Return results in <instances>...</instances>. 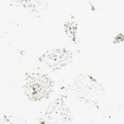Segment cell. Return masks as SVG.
Wrapping results in <instances>:
<instances>
[{"label":"cell","mask_w":124,"mask_h":124,"mask_svg":"<svg viewBox=\"0 0 124 124\" xmlns=\"http://www.w3.org/2000/svg\"><path fill=\"white\" fill-rule=\"evenodd\" d=\"M54 83L46 74L27 73L23 87L27 97L33 101H41L49 97L53 90Z\"/></svg>","instance_id":"obj_1"},{"label":"cell","mask_w":124,"mask_h":124,"mask_svg":"<svg viewBox=\"0 0 124 124\" xmlns=\"http://www.w3.org/2000/svg\"><path fill=\"white\" fill-rule=\"evenodd\" d=\"M74 87L78 98L87 103L93 104L99 101L104 92L102 85L87 74L78 76L74 82Z\"/></svg>","instance_id":"obj_2"},{"label":"cell","mask_w":124,"mask_h":124,"mask_svg":"<svg viewBox=\"0 0 124 124\" xmlns=\"http://www.w3.org/2000/svg\"><path fill=\"white\" fill-rule=\"evenodd\" d=\"M72 58L73 53L70 50L66 48H55L46 51L40 56L39 60L55 71L70 63Z\"/></svg>","instance_id":"obj_3"},{"label":"cell","mask_w":124,"mask_h":124,"mask_svg":"<svg viewBox=\"0 0 124 124\" xmlns=\"http://www.w3.org/2000/svg\"><path fill=\"white\" fill-rule=\"evenodd\" d=\"M44 120H71L70 112L62 96L58 97L48 107L44 115Z\"/></svg>","instance_id":"obj_4"}]
</instances>
